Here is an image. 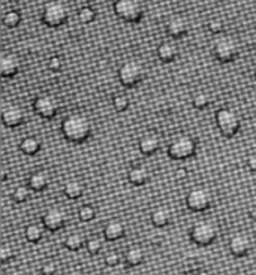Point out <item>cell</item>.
<instances>
[{
	"mask_svg": "<svg viewBox=\"0 0 256 275\" xmlns=\"http://www.w3.org/2000/svg\"><path fill=\"white\" fill-rule=\"evenodd\" d=\"M56 272H57V265H56L54 262L48 260V262L42 264V266H41V274L42 275H56Z\"/></svg>",
	"mask_w": 256,
	"mask_h": 275,
	"instance_id": "cell-38",
	"label": "cell"
},
{
	"mask_svg": "<svg viewBox=\"0 0 256 275\" xmlns=\"http://www.w3.org/2000/svg\"><path fill=\"white\" fill-rule=\"evenodd\" d=\"M207 28L208 32H211L213 34H219L225 30V21L222 18H211L207 22Z\"/></svg>",
	"mask_w": 256,
	"mask_h": 275,
	"instance_id": "cell-34",
	"label": "cell"
},
{
	"mask_svg": "<svg viewBox=\"0 0 256 275\" xmlns=\"http://www.w3.org/2000/svg\"><path fill=\"white\" fill-rule=\"evenodd\" d=\"M59 110H60V104H59L57 98L53 94L44 93V94H39L38 98H35V100H33V111L42 118H47V120L54 118L57 116Z\"/></svg>",
	"mask_w": 256,
	"mask_h": 275,
	"instance_id": "cell-10",
	"label": "cell"
},
{
	"mask_svg": "<svg viewBox=\"0 0 256 275\" xmlns=\"http://www.w3.org/2000/svg\"><path fill=\"white\" fill-rule=\"evenodd\" d=\"M96 9L92 8V6H83L80 10H78V20L83 22V24H90L96 20Z\"/></svg>",
	"mask_w": 256,
	"mask_h": 275,
	"instance_id": "cell-28",
	"label": "cell"
},
{
	"mask_svg": "<svg viewBox=\"0 0 256 275\" xmlns=\"http://www.w3.org/2000/svg\"><path fill=\"white\" fill-rule=\"evenodd\" d=\"M69 20V8L62 0H51L42 9V21L48 27H60Z\"/></svg>",
	"mask_w": 256,
	"mask_h": 275,
	"instance_id": "cell-5",
	"label": "cell"
},
{
	"mask_svg": "<svg viewBox=\"0 0 256 275\" xmlns=\"http://www.w3.org/2000/svg\"><path fill=\"white\" fill-rule=\"evenodd\" d=\"M175 176H177V178H180V180L186 178V176H187V169H186V168L177 169V172H175Z\"/></svg>",
	"mask_w": 256,
	"mask_h": 275,
	"instance_id": "cell-40",
	"label": "cell"
},
{
	"mask_svg": "<svg viewBox=\"0 0 256 275\" xmlns=\"http://www.w3.org/2000/svg\"><path fill=\"white\" fill-rule=\"evenodd\" d=\"M150 220H151L153 226H156V228H165V226H168L171 223L172 212L166 206H159V208L153 210V212L150 216Z\"/></svg>",
	"mask_w": 256,
	"mask_h": 275,
	"instance_id": "cell-21",
	"label": "cell"
},
{
	"mask_svg": "<svg viewBox=\"0 0 256 275\" xmlns=\"http://www.w3.org/2000/svg\"><path fill=\"white\" fill-rule=\"evenodd\" d=\"M2 180H3V181L8 180V170H5V169L2 170Z\"/></svg>",
	"mask_w": 256,
	"mask_h": 275,
	"instance_id": "cell-43",
	"label": "cell"
},
{
	"mask_svg": "<svg viewBox=\"0 0 256 275\" xmlns=\"http://www.w3.org/2000/svg\"><path fill=\"white\" fill-rule=\"evenodd\" d=\"M66 212L63 208L60 206H53L50 210H47L42 216V224L45 229H48L50 232H57L60 229L65 228L66 224Z\"/></svg>",
	"mask_w": 256,
	"mask_h": 275,
	"instance_id": "cell-11",
	"label": "cell"
},
{
	"mask_svg": "<svg viewBox=\"0 0 256 275\" xmlns=\"http://www.w3.org/2000/svg\"><path fill=\"white\" fill-rule=\"evenodd\" d=\"M26 122V114L20 105L11 104L2 111V123L6 128H20Z\"/></svg>",
	"mask_w": 256,
	"mask_h": 275,
	"instance_id": "cell-12",
	"label": "cell"
},
{
	"mask_svg": "<svg viewBox=\"0 0 256 275\" xmlns=\"http://www.w3.org/2000/svg\"><path fill=\"white\" fill-rule=\"evenodd\" d=\"M213 56L219 63H232L240 56V44L232 36H222L213 45Z\"/></svg>",
	"mask_w": 256,
	"mask_h": 275,
	"instance_id": "cell-6",
	"label": "cell"
},
{
	"mask_svg": "<svg viewBox=\"0 0 256 275\" xmlns=\"http://www.w3.org/2000/svg\"><path fill=\"white\" fill-rule=\"evenodd\" d=\"M60 132L68 142L83 144L92 135L93 124L87 116L77 112V114H71L66 118H63L60 124Z\"/></svg>",
	"mask_w": 256,
	"mask_h": 275,
	"instance_id": "cell-1",
	"label": "cell"
},
{
	"mask_svg": "<svg viewBox=\"0 0 256 275\" xmlns=\"http://www.w3.org/2000/svg\"><path fill=\"white\" fill-rule=\"evenodd\" d=\"M41 139L38 136H26L20 142V150L26 154V156H35L41 151Z\"/></svg>",
	"mask_w": 256,
	"mask_h": 275,
	"instance_id": "cell-22",
	"label": "cell"
},
{
	"mask_svg": "<svg viewBox=\"0 0 256 275\" xmlns=\"http://www.w3.org/2000/svg\"><path fill=\"white\" fill-rule=\"evenodd\" d=\"M47 66H48V69L51 72H60L62 68H63V62H62V58L59 56H53V57L48 58Z\"/></svg>",
	"mask_w": 256,
	"mask_h": 275,
	"instance_id": "cell-36",
	"label": "cell"
},
{
	"mask_svg": "<svg viewBox=\"0 0 256 275\" xmlns=\"http://www.w3.org/2000/svg\"><path fill=\"white\" fill-rule=\"evenodd\" d=\"M27 184H29L30 190H33L36 193H41V192H44L50 186V175L45 170H35L29 176Z\"/></svg>",
	"mask_w": 256,
	"mask_h": 275,
	"instance_id": "cell-20",
	"label": "cell"
},
{
	"mask_svg": "<svg viewBox=\"0 0 256 275\" xmlns=\"http://www.w3.org/2000/svg\"><path fill=\"white\" fill-rule=\"evenodd\" d=\"M198 275H210V272H207V271H199Z\"/></svg>",
	"mask_w": 256,
	"mask_h": 275,
	"instance_id": "cell-44",
	"label": "cell"
},
{
	"mask_svg": "<svg viewBox=\"0 0 256 275\" xmlns=\"http://www.w3.org/2000/svg\"><path fill=\"white\" fill-rule=\"evenodd\" d=\"M120 260H122V258H120V254L117 252H110L105 256V264H107V266H111V268L117 266L120 264Z\"/></svg>",
	"mask_w": 256,
	"mask_h": 275,
	"instance_id": "cell-37",
	"label": "cell"
},
{
	"mask_svg": "<svg viewBox=\"0 0 256 275\" xmlns=\"http://www.w3.org/2000/svg\"><path fill=\"white\" fill-rule=\"evenodd\" d=\"M102 247H104V244H102V241L98 238V236H92V238H89L87 240V242H86V248H87V252L90 253V254H99L101 252H102Z\"/></svg>",
	"mask_w": 256,
	"mask_h": 275,
	"instance_id": "cell-33",
	"label": "cell"
},
{
	"mask_svg": "<svg viewBox=\"0 0 256 275\" xmlns=\"http://www.w3.org/2000/svg\"><path fill=\"white\" fill-rule=\"evenodd\" d=\"M249 217H250L253 222H256V205L250 206V210H249Z\"/></svg>",
	"mask_w": 256,
	"mask_h": 275,
	"instance_id": "cell-41",
	"label": "cell"
},
{
	"mask_svg": "<svg viewBox=\"0 0 256 275\" xmlns=\"http://www.w3.org/2000/svg\"><path fill=\"white\" fill-rule=\"evenodd\" d=\"M145 259V254H144V250L138 246H133V247H129L125 253V262L128 264L129 266H139Z\"/></svg>",
	"mask_w": 256,
	"mask_h": 275,
	"instance_id": "cell-24",
	"label": "cell"
},
{
	"mask_svg": "<svg viewBox=\"0 0 256 275\" xmlns=\"http://www.w3.org/2000/svg\"><path fill=\"white\" fill-rule=\"evenodd\" d=\"M126 234V226L120 220H110L104 228V236L108 241H117Z\"/></svg>",
	"mask_w": 256,
	"mask_h": 275,
	"instance_id": "cell-19",
	"label": "cell"
},
{
	"mask_svg": "<svg viewBox=\"0 0 256 275\" xmlns=\"http://www.w3.org/2000/svg\"><path fill=\"white\" fill-rule=\"evenodd\" d=\"M210 104H211V96H210L208 92L201 90V92L195 93L193 98H192V105L196 110H205Z\"/></svg>",
	"mask_w": 256,
	"mask_h": 275,
	"instance_id": "cell-27",
	"label": "cell"
},
{
	"mask_svg": "<svg viewBox=\"0 0 256 275\" xmlns=\"http://www.w3.org/2000/svg\"><path fill=\"white\" fill-rule=\"evenodd\" d=\"M138 148L144 156H153L160 148V136L156 132H145L138 140Z\"/></svg>",
	"mask_w": 256,
	"mask_h": 275,
	"instance_id": "cell-16",
	"label": "cell"
},
{
	"mask_svg": "<svg viewBox=\"0 0 256 275\" xmlns=\"http://www.w3.org/2000/svg\"><path fill=\"white\" fill-rule=\"evenodd\" d=\"M157 58L162 63H172L178 56V46L172 40H163L156 50Z\"/></svg>",
	"mask_w": 256,
	"mask_h": 275,
	"instance_id": "cell-17",
	"label": "cell"
},
{
	"mask_svg": "<svg viewBox=\"0 0 256 275\" xmlns=\"http://www.w3.org/2000/svg\"><path fill=\"white\" fill-rule=\"evenodd\" d=\"M14 258H15V250H14V247L9 246V244L2 246V248H0V260H2L3 264H8V262L12 260Z\"/></svg>",
	"mask_w": 256,
	"mask_h": 275,
	"instance_id": "cell-35",
	"label": "cell"
},
{
	"mask_svg": "<svg viewBox=\"0 0 256 275\" xmlns=\"http://www.w3.org/2000/svg\"><path fill=\"white\" fill-rule=\"evenodd\" d=\"M253 76H255V80H256V66H255V69H253Z\"/></svg>",
	"mask_w": 256,
	"mask_h": 275,
	"instance_id": "cell-45",
	"label": "cell"
},
{
	"mask_svg": "<svg viewBox=\"0 0 256 275\" xmlns=\"http://www.w3.org/2000/svg\"><path fill=\"white\" fill-rule=\"evenodd\" d=\"M21 69V60L14 52H5L0 57V75L3 78H14Z\"/></svg>",
	"mask_w": 256,
	"mask_h": 275,
	"instance_id": "cell-14",
	"label": "cell"
},
{
	"mask_svg": "<svg viewBox=\"0 0 256 275\" xmlns=\"http://www.w3.org/2000/svg\"><path fill=\"white\" fill-rule=\"evenodd\" d=\"M216 126L219 132L225 138H232L237 135V132L241 128V118L240 114L232 108H219L214 114Z\"/></svg>",
	"mask_w": 256,
	"mask_h": 275,
	"instance_id": "cell-4",
	"label": "cell"
},
{
	"mask_svg": "<svg viewBox=\"0 0 256 275\" xmlns=\"http://www.w3.org/2000/svg\"><path fill=\"white\" fill-rule=\"evenodd\" d=\"M252 250V240L246 234H235L229 240V252L235 258H244Z\"/></svg>",
	"mask_w": 256,
	"mask_h": 275,
	"instance_id": "cell-13",
	"label": "cell"
},
{
	"mask_svg": "<svg viewBox=\"0 0 256 275\" xmlns=\"http://www.w3.org/2000/svg\"><path fill=\"white\" fill-rule=\"evenodd\" d=\"M217 235H219L217 224L211 220H199L189 230L190 241L199 247L211 246L216 241Z\"/></svg>",
	"mask_w": 256,
	"mask_h": 275,
	"instance_id": "cell-3",
	"label": "cell"
},
{
	"mask_svg": "<svg viewBox=\"0 0 256 275\" xmlns=\"http://www.w3.org/2000/svg\"><path fill=\"white\" fill-rule=\"evenodd\" d=\"M113 106L116 108V111L119 112H125L130 106V100L126 94H116L113 98Z\"/></svg>",
	"mask_w": 256,
	"mask_h": 275,
	"instance_id": "cell-31",
	"label": "cell"
},
{
	"mask_svg": "<svg viewBox=\"0 0 256 275\" xmlns=\"http://www.w3.org/2000/svg\"><path fill=\"white\" fill-rule=\"evenodd\" d=\"M168 157L172 160H186L196 154V140L192 135L178 134L168 144Z\"/></svg>",
	"mask_w": 256,
	"mask_h": 275,
	"instance_id": "cell-2",
	"label": "cell"
},
{
	"mask_svg": "<svg viewBox=\"0 0 256 275\" xmlns=\"http://www.w3.org/2000/svg\"><path fill=\"white\" fill-rule=\"evenodd\" d=\"M128 180L132 186H136V187L145 186L150 180V172L145 166L135 164L128 170Z\"/></svg>",
	"mask_w": 256,
	"mask_h": 275,
	"instance_id": "cell-18",
	"label": "cell"
},
{
	"mask_svg": "<svg viewBox=\"0 0 256 275\" xmlns=\"http://www.w3.org/2000/svg\"><path fill=\"white\" fill-rule=\"evenodd\" d=\"M69 275H87L84 271H80V270H75L72 272H69Z\"/></svg>",
	"mask_w": 256,
	"mask_h": 275,
	"instance_id": "cell-42",
	"label": "cell"
},
{
	"mask_svg": "<svg viewBox=\"0 0 256 275\" xmlns=\"http://www.w3.org/2000/svg\"><path fill=\"white\" fill-rule=\"evenodd\" d=\"M63 193L69 199H80L84 194V184L78 180H69L63 187Z\"/></svg>",
	"mask_w": 256,
	"mask_h": 275,
	"instance_id": "cell-23",
	"label": "cell"
},
{
	"mask_svg": "<svg viewBox=\"0 0 256 275\" xmlns=\"http://www.w3.org/2000/svg\"><path fill=\"white\" fill-rule=\"evenodd\" d=\"M86 242H87V240H86L84 235L80 234V232H72V234H69V235L65 238V247H66L68 250H71V252H78V250H81V248L86 246Z\"/></svg>",
	"mask_w": 256,
	"mask_h": 275,
	"instance_id": "cell-25",
	"label": "cell"
},
{
	"mask_svg": "<svg viewBox=\"0 0 256 275\" xmlns=\"http://www.w3.org/2000/svg\"><path fill=\"white\" fill-rule=\"evenodd\" d=\"M186 205L193 212L207 211L213 205V194L205 187H195L186 196Z\"/></svg>",
	"mask_w": 256,
	"mask_h": 275,
	"instance_id": "cell-9",
	"label": "cell"
},
{
	"mask_svg": "<svg viewBox=\"0 0 256 275\" xmlns=\"http://www.w3.org/2000/svg\"><path fill=\"white\" fill-rule=\"evenodd\" d=\"M247 168H249V170H252L253 174H256V152L255 154H250L247 157Z\"/></svg>",
	"mask_w": 256,
	"mask_h": 275,
	"instance_id": "cell-39",
	"label": "cell"
},
{
	"mask_svg": "<svg viewBox=\"0 0 256 275\" xmlns=\"http://www.w3.org/2000/svg\"><path fill=\"white\" fill-rule=\"evenodd\" d=\"M21 22V14L18 10H8L5 15H3V24L8 27V28H15L18 27Z\"/></svg>",
	"mask_w": 256,
	"mask_h": 275,
	"instance_id": "cell-29",
	"label": "cell"
},
{
	"mask_svg": "<svg viewBox=\"0 0 256 275\" xmlns=\"http://www.w3.org/2000/svg\"><path fill=\"white\" fill-rule=\"evenodd\" d=\"M184 275H193V274H187V272H186V274H184Z\"/></svg>",
	"mask_w": 256,
	"mask_h": 275,
	"instance_id": "cell-46",
	"label": "cell"
},
{
	"mask_svg": "<svg viewBox=\"0 0 256 275\" xmlns=\"http://www.w3.org/2000/svg\"><path fill=\"white\" fill-rule=\"evenodd\" d=\"M114 12L125 22H139L144 16V4L141 0H116Z\"/></svg>",
	"mask_w": 256,
	"mask_h": 275,
	"instance_id": "cell-7",
	"label": "cell"
},
{
	"mask_svg": "<svg viewBox=\"0 0 256 275\" xmlns=\"http://www.w3.org/2000/svg\"><path fill=\"white\" fill-rule=\"evenodd\" d=\"M24 236L29 242H39L44 238V228L38 223H30L26 229H24Z\"/></svg>",
	"mask_w": 256,
	"mask_h": 275,
	"instance_id": "cell-26",
	"label": "cell"
},
{
	"mask_svg": "<svg viewBox=\"0 0 256 275\" xmlns=\"http://www.w3.org/2000/svg\"><path fill=\"white\" fill-rule=\"evenodd\" d=\"M189 32V22L181 15H174L166 22V33L172 39H180Z\"/></svg>",
	"mask_w": 256,
	"mask_h": 275,
	"instance_id": "cell-15",
	"label": "cell"
},
{
	"mask_svg": "<svg viewBox=\"0 0 256 275\" xmlns=\"http://www.w3.org/2000/svg\"><path fill=\"white\" fill-rule=\"evenodd\" d=\"M119 81L123 87L133 88L144 80V68L136 60H126L119 68Z\"/></svg>",
	"mask_w": 256,
	"mask_h": 275,
	"instance_id": "cell-8",
	"label": "cell"
},
{
	"mask_svg": "<svg viewBox=\"0 0 256 275\" xmlns=\"http://www.w3.org/2000/svg\"><path fill=\"white\" fill-rule=\"evenodd\" d=\"M78 217H80L81 222L89 223V222H92L96 217V210L92 205H83L80 208V211H78Z\"/></svg>",
	"mask_w": 256,
	"mask_h": 275,
	"instance_id": "cell-32",
	"label": "cell"
},
{
	"mask_svg": "<svg viewBox=\"0 0 256 275\" xmlns=\"http://www.w3.org/2000/svg\"><path fill=\"white\" fill-rule=\"evenodd\" d=\"M12 199L17 204H23L30 198V187L29 186H18L12 190Z\"/></svg>",
	"mask_w": 256,
	"mask_h": 275,
	"instance_id": "cell-30",
	"label": "cell"
}]
</instances>
